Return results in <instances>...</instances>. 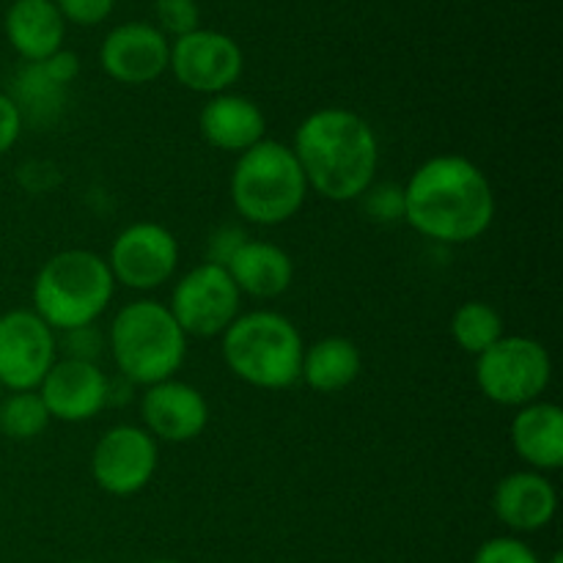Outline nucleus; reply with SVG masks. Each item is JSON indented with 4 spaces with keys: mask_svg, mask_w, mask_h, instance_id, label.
I'll use <instances>...</instances> for the list:
<instances>
[{
    "mask_svg": "<svg viewBox=\"0 0 563 563\" xmlns=\"http://www.w3.org/2000/svg\"><path fill=\"white\" fill-rule=\"evenodd\" d=\"M495 192L487 174L462 154L427 159L405 185V223L440 245H465L487 234Z\"/></svg>",
    "mask_w": 563,
    "mask_h": 563,
    "instance_id": "1",
    "label": "nucleus"
},
{
    "mask_svg": "<svg viewBox=\"0 0 563 563\" xmlns=\"http://www.w3.org/2000/svg\"><path fill=\"white\" fill-rule=\"evenodd\" d=\"M295 152L308 190L328 201H357L374 185L379 141L372 124L355 110L322 108L295 132Z\"/></svg>",
    "mask_w": 563,
    "mask_h": 563,
    "instance_id": "2",
    "label": "nucleus"
},
{
    "mask_svg": "<svg viewBox=\"0 0 563 563\" xmlns=\"http://www.w3.org/2000/svg\"><path fill=\"white\" fill-rule=\"evenodd\" d=\"M115 291L113 273L99 253L71 247L55 253L33 278V311L55 330L93 324L110 306Z\"/></svg>",
    "mask_w": 563,
    "mask_h": 563,
    "instance_id": "3",
    "label": "nucleus"
},
{
    "mask_svg": "<svg viewBox=\"0 0 563 563\" xmlns=\"http://www.w3.org/2000/svg\"><path fill=\"white\" fill-rule=\"evenodd\" d=\"M108 346L121 377L132 385L174 379L187 355V335L165 302L132 300L115 313Z\"/></svg>",
    "mask_w": 563,
    "mask_h": 563,
    "instance_id": "4",
    "label": "nucleus"
},
{
    "mask_svg": "<svg viewBox=\"0 0 563 563\" xmlns=\"http://www.w3.org/2000/svg\"><path fill=\"white\" fill-rule=\"evenodd\" d=\"M223 361L234 377L262 390H286L300 379V330L278 311L240 313L223 335Z\"/></svg>",
    "mask_w": 563,
    "mask_h": 563,
    "instance_id": "5",
    "label": "nucleus"
},
{
    "mask_svg": "<svg viewBox=\"0 0 563 563\" xmlns=\"http://www.w3.org/2000/svg\"><path fill=\"white\" fill-rule=\"evenodd\" d=\"M306 196V174L286 143L262 141L236 159L231 174V201L247 223H286L300 212Z\"/></svg>",
    "mask_w": 563,
    "mask_h": 563,
    "instance_id": "6",
    "label": "nucleus"
},
{
    "mask_svg": "<svg viewBox=\"0 0 563 563\" xmlns=\"http://www.w3.org/2000/svg\"><path fill=\"white\" fill-rule=\"evenodd\" d=\"M550 377V352L528 335H504L476 357V383L495 405L526 407L539 401Z\"/></svg>",
    "mask_w": 563,
    "mask_h": 563,
    "instance_id": "7",
    "label": "nucleus"
},
{
    "mask_svg": "<svg viewBox=\"0 0 563 563\" xmlns=\"http://www.w3.org/2000/svg\"><path fill=\"white\" fill-rule=\"evenodd\" d=\"M240 289L231 280L229 269L220 264L203 262L181 275L174 286L168 311L185 335L196 339H214L229 330V324L240 317Z\"/></svg>",
    "mask_w": 563,
    "mask_h": 563,
    "instance_id": "8",
    "label": "nucleus"
},
{
    "mask_svg": "<svg viewBox=\"0 0 563 563\" xmlns=\"http://www.w3.org/2000/svg\"><path fill=\"white\" fill-rule=\"evenodd\" d=\"M58 361V333L33 308H14L0 317V385L36 390Z\"/></svg>",
    "mask_w": 563,
    "mask_h": 563,
    "instance_id": "9",
    "label": "nucleus"
},
{
    "mask_svg": "<svg viewBox=\"0 0 563 563\" xmlns=\"http://www.w3.org/2000/svg\"><path fill=\"white\" fill-rule=\"evenodd\" d=\"M104 262L115 284L152 291L174 278L179 267V242L159 223H132L115 236Z\"/></svg>",
    "mask_w": 563,
    "mask_h": 563,
    "instance_id": "10",
    "label": "nucleus"
},
{
    "mask_svg": "<svg viewBox=\"0 0 563 563\" xmlns=\"http://www.w3.org/2000/svg\"><path fill=\"white\" fill-rule=\"evenodd\" d=\"M168 69L190 91L214 97V93H225L240 80L245 69V55L229 33L198 27L187 36L174 38Z\"/></svg>",
    "mask_w": 563,
    "mask_h": 563,
    "instance_id": "11",
    "label": "nucleus"
},
{
    "mask_svg": "<svg viewBox=\"0 0 563 563\" xmlns=\"http://www.w3.org/2000/svg\"><path fill=\"white\" fill-rule=\"evenodd\" d=\"M157 440L143 427L119 423L97 440L91 454V476L99 489L115 498H130L152 482L157 471Z\"/></svg>",
    "mask_w": 563,
    "mask_h": 563,
    "instance_id": "12",
    "label": "nucleus"
},
{
    "mask_svg": "<svg viewBox=\"0 0 563 563\" xmlns=\"http://www.w3.org/2000/svg\"><path fill=\"white\" fill-rule=\"evenodd\" d=\"M170 44L157 25L124 22L104 36L99 64L110 80L121 86H146L168 71Z\"/></svg>",
    "mask_w": 563,
    "mask_h": 563,
    "instance_id": "13",
    "label": "nucleus"
},
{
    "mask_svg": "<svg viewBox=\"0 0 563 563\" xmlns=\"http://www.w3.org/2000/svg\"><path fill=\"white\" fill-rule=\"evenodd\" d=\"M143 429L163 443H190L207 429L209 405L201 390L181 379L148 385L141 399Z\"/></svg>",
    "mask_w": 563,
    "mask_h": 563,
    "instance_id": "14",
    "label": "nucleus"
},
{
    "mask_svg": "<svg viewBox=\"0 0 563 563\" xmlns=\"http://www.w3.org/2000/svg\"><path fill=\"white\" fill-rule=\"evenodd\" d=\"M108 383L110 379L104 377L97 363L60 357L53 363L36 390L49 418L64 423H80L91 421L108 405Z\"/></svg>",
    "mask_w": 563,
    "mask_h": 563,
    "instance_id": "15",
    "label": "nucleus"
},
{
    "mask_svg": "<svg viewBox=\"0 0 563 563\" xmlns=\"http://www.w3.org/2000/svg\"><path fill=\"white\" fill-rule=\"evenodd\" d=\"M493 509L506 528L517 533L542 531L553 522L559 493L537 471H517L500 478L493 495Z\"/></svg>",
    "mask_w": 563,
    "mask_h": 563,
    "instance_id": "16",
    "label": "nucleus"
},
{
    "mask_svg": "<svg viewBox=\"0 0 563 563\" xmlns=\"http://www.w3.org/2000/svg\"><path fill=\"white\" fill-rule=\"evenodd\" d=\"M198 130L209 146L220 148V152L242 154L264 141L267 119L253 99L225 91L209 97V102L201 108V115H198Z\"/></svg>",
    "mask_w": 563,
    "mask_h": 563,
    "instance_id": "17",
    "label": "nucleus"
},
{
    "mask_svg": "<svg viewBox=\"0 0 563 563\" xmlns=\"http://www.w3.org/2000/svg\"><path fill=\"white\" fill-rule=\"evenodd\" d=\"M3 31L25 64H38L64 47L66 20L53 0H14L5 9Z\"/></svg>",
    "mask_w": 563,
    "mask_h": 563,
    "instance_id": "18",
    "label": "nucleus"
},
{
    "mask_svg": "<svg viewBox=\"0 0 563 563\" xmlns=\"http://www.w3.org/2000/svg\"><path fill=\"white\" fill-rule=\"evenodd\" d=\"M517 456L531 471L548 473L563 465V412L553 401H531L520 407L509 427Z\"/></svg>",
    "mask_w": 563,
    "mask_h": 563,
    "instance_id": "19",
    "label": "nucleus"
},
{
    "mask_svg": "<svg viewBox=\"0 0 563 563\" xmlns=\"http://www.w3.org/2000/svg\"><path fill=\"white\" fill-rule=\"evenodd\" d=\"M225 269L240 295H251L256 300L280 297L295 280V262L289 253L262 240H247L225 264Z\"/></svg>",
    "mask_w": 563,
    "mask_h": 563,
    "instance_id": "20",
    "label": "nucleus"
},
{
    "mask_svg": "<svg viewBox=\"0 0 563 563\" xmlns=\"http://www.w3.org/2000/svg\"><path fill=\"white\" fill-rule=\"evenodd\" d=\"M363 368V355L355 341L328 335L302 352L300 379L317 394H339L350 388Z\"/></svg>",
    "mask_w": 563,
    "mask_h": 563,
    "instance_id": "21",
    "label": "nucleus"
},
{
    "mask_svg": "<svg viewBox=\"0 0 563 563\" xmlns=\"http://www.w3.org/2000/svg\"><path fill=\"white\" fill-rule=\"evenodd\" d=\"M66 91L60 82H55L53 77L44 71L42 64H25L11 80V91H5L11 97V102L20 110L22 121H49L60 113L66 102Z\"/></svg>",
    "mask_w": 563,
    "mask_h": 563,
    "instance_id": "22",
    "label": "nucleus"
},
{
    "mask_svg": "<svg viewBox=\"0 0 563 563\" xmlns=\"http://www.w3.org/2000/svg\"><path fill=\"white\" fill-rule=\"evenodd\" d=\"M451 335L467 355H482L484 350L504 339V317L489 302H462L451 317Z\"/></svg>",
    "mask_w": 563,
    "mask_h": 563,
    "instance_id": "23",
    "label": "nucleus"
},
{
    "mask_svg": "<svg viewBox=\"0 0 563 563\" xmlns=\"http://www.w3.org/2000/svg\"><path fill=\"white\" fill-rule=\"evenodd\" d=\"M49 412L38 390H16L0 405V432L11 440H33L49 427Z\"/></svg>",
    "mask_w": 563,
    "mask_h": 563,
    "instance_id": "24",
    "label": "nucleus"
},
{
    "mask_svg": "<svg viewBox=\"0 0 563 563\" xmlns=\"http://www.w3.org/2000/svg\"><path fill=\"white\" fill-rule=\"evenodd\" d=\"M157 27L165 36H187L201 27V9L198 0H154Z\"/></svg>",
    "mask_w": 563,
    "mask_h": 563,
    "instance_id": "25",
    "label": "nucleus"
},
{
    "mask_svg": "<svg viewBox=\"0 0 563 563\" xmlns=\"http://www.w3.org/2000/svg\"><path fill=\"white\" fill-rule=\"evenodd\" d=\"M363 212L374 220V223H399L405 220V187L399 185H372L361 196Z\"/></svg>",
    "mask_w": 563,
    "mask_h": 563,
    "instance_id": "26",
    "label": "nucleus"
},
{
    "mask_svg": "<svg viewBox=\"0 0 563 563\" xmlns=\"http://www.w3.org/2000/svg\"><path fill=\"white\" fill-rule=\"evenodd\" d=\"M473 563H539L537 553L515 537H495L478 548Z\"/></svg>",
    "mask_w": 563,
    "mask_h": 563,
    "instance_id": "27",
    "label": "nucleus"
},
{
    "mask_svg": "<svg viewBox=\"0 0 563 563\" xmlns=\"http://www.w3.org/2000/svg\"><path fill=\"white\" fill-rule=\"evenodd\" d=\"M102 346H104V339L99 335V330L93 328V324L66 330V333H60V339H58V350L64 352V357H69V361L97 363Z\"/></svg>",
    "mask_w": 563,
    "mask_h": 563,
    "instance_id": "28",
    "label": "nucleus"
},
{
    "mask_svg": "<svg viewBox=\"0 0 563 563\" xmlns=\"http://www.w3.org/2000/svg\"><path fill=\"white\" fill-rule=\"evenodd\" d=\"M53 3L58 5L60 16H64L66 22L93 27L113 14L115 0H53Z\"/></svg>",
    "mask_w": 563,
    "mask_h": 563,
    "instance_id": "29",
    "label": "nucleus"
},
{
    "mask_svg": "<svg viewBox=\"0 0 563 563\" xmlns=\"http://www.w3.org/2000/svg\"><path fill=\"white\" fill-rule=\"evenodd\" d=\"M245 242H247V234L240 229V225H220V229L212 231V236H209L207 262L225 267Z\"/></svg>",
    "mask_w": 563,
    "mask_h": 563,
    "instance_id": "30",
    "label": "nucleus"
},
{
    "mask_svg": "<svg viewBox=\"0 0 563 563\" xmlns=\"http://www.w3.org/2000/svg\"><path fill=\"white\" fill-rule=\"evenodd\" d=\"M22 124H25V121H22L16 104L11 102L9 93L0 91V157L20 141Z\"/></svg>",
    "mask_w": 563,
    "mask_h": 563,
    "instance_id": "31",
    "label": "nucleus"
},
{
    "mask_svg": "<svg viewBox=\"0 0 563 563\" xmlns=\"http://www.w3.org/2000/svg\"><path fill=\"white\" fill-rule=\"evenodd\" d=\"M38 64H42L44 71H47V75L53 77L55 82H60L64 88H69L71 82L77 80V75H80V60H77V55L71 53V49H64V47H60L58 53L49 55V58L38 60Z\"/></svg>",
    "mask_w": 563,
    "mask_h": 563,
    "instance_id": "32",
    "label": "nucleus"
},
{
    "mask_svg": "<svg viewBox=\"0 0 563 563\" xmlns=\"http://www.w3.org/2000/svg\"><path fill=\"white\" fill-rule=\"evenodd\" d=\"M548 563H563V555L561 553H553V555H550Z\"/></svg>",
    "mask_w": 563,
    "mask_h": 563,
    "instance_id": "33",
    "label": "nucleus"
},
{
    "mask_svg": "<svg viewBox=\"0 0 563 563\" xmlns=\"http://www.w3.org/2000/svg\"><path fill=\"white\" fill-rule=\"evenodd\" d=\"M152 563H176V561H168V559H159V561H152Z\"/></svg>",
    "mask_w": 563,
    "mask_h": 563,
    "instance_id": "34",
    "label": "nucleus"
},
{
    "mask_svg": "<svg viewBox=\"0 0 563 563\" xmlns=\"http://www.w3.org/2000/svg\"><path fill=\"white\" fill-rule=\"evenodd\" d=\"M71 563H97V561H71Z\"/></svg>",
    "mask_w": 563,
    "mask_h": 563,
    "instance_id": "35",
    "label": "nucleus"
}]
</instances>
